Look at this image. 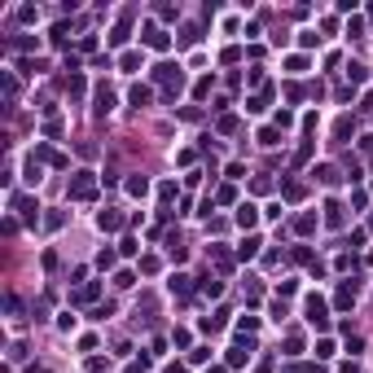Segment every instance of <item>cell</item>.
<instances>
[{
	"label": "cell",
	"instance_id": "1",
	"mask_svg": "<svg viewBox=\"0 0 373 373\" xmlns=\"http://www.w3.org/2000/svg\"><path fill=\"white\" fill-rule=\"evenodd\" d=\"M70 197H92V171H79L70 180Z\"/></svg>",
	"mask_w": 373,
	"mask_h": 373
},
{
	"label": "cell",
	"instance_id": "2",
	"mask_svg": "<svg viewBox=\"0 0 373 373\" xmlns=\"http://www.w3.org/2000/svg\"><path fill=\"white\" fill-rule=\"evenodd\" d=\"M307 320H312V325H316V329H325V303H320V299H307Z\"/></svg>",
	"mask_w": 373,
	"mask_h": 373
},
{
	"label": "cell",
	"instance_id": "3",
	"mask_svg": "<svg viewBox=\"0 0 373 373\" xmlns=\"http://www.w3.org/2000/svg\"><path fill=\"white\" fill-rule=\"evenodd\" d=\"M255 219H259V215H255V207H251V202H246V207L237 211V224H241V229H251Z\"/></svg>",
	"mask_w": 373,
	"mask_h": 373
},
{
	"label": "cell",
	"instance_id": "4",
	"mask_svg": "<svg viewBox=\"0 0 373 373\" xmlns=\"http://www.w3.org/2000/svg\"><path fill=\"white\" fill-rule=\"evenodd\" d=\"M145 44H150V48H167V35L158 31V27H150V35H145Z\"/></svg>",
	"mask_w": 373,
	"mask_h": 373
},
{
	"label": "cell",
	"instance_id": "5",
	"mask_svg": "<svg viewBox=\"0 0 373 373\" xmlns=\"http://www.w3.org/2000/svg\"><path fill=\"white\" fill-rule=\"evenodd\" d=\"M110 110H114V97L101 88V92H97V114H110Z\"/></svg>",
	"mask_w": 373,
	"mask_h": 373
},
{
	"label": "cell",
	"instance_id": "6",
	"mask_svg": "<svg viewBox=\"0 0 373 373\" xmlns=\"http://www.w3.org/2000/svg\"><path fill=\"white\" fill-rule=\"evenodd\" d=\"M97 224H101V229H119V215H114V211H101Z\"/></svg>",
	"mask_w": 373,
	"mask_h": 373
},
{
	"label": "cell",
	"instance_id": "7",
	"mask_svg": "<svg viewBox=\"0 0 373 373\" xmlns=\"http://www.w3.org/2000/svg\"><path fill=\"white\" fill-rule=\"evenodd\" d=\"M132 106H150V88H132Z\"/></svg>",
	"mask_w": 373,
	"mask_h": 373
},
{
	"label": "cell",
	"instance_id": "8",
	"mask_svg": "<svg viewBox=\"0 0 373 373\" xmlns=\"http://www.w3.org/2000/svg\"><path fill=\"white\" fill-rule=\"evenodd\" d=\"M128 189H132V193H145V189H150V180H145V176H132Z\"/></svg>",
	"mask_w": 373,
	"mask_h": 373
},
{
	"label": "cell",
	"instance_id": "9",
	"mask_svg": "<svg viewBox=\"0 0 373 373\" xmlns=\"http://www.w3.org/2000/svg\"><path fill=\"white\" fill-rule=\"evenodd\" d=\"M171 294H189V277H171Z\"/></svg>",
	"mask_w": 373,
	"mask_h": 373
},
{
	"label": "cell",
	"instance_id": "10",
	"mask_svg": "<svg viewBox=\"0 0 373 373\" xmlns=\"http://www.w3.org/2000/svg\"><path fill=\"white\" fill-rule=\"evenodd\" d=\"M316 229V215H299V233H312Z\"/></svg>",
	"mask_w": 373,
	"mask_h": 373
}]
</instances>
